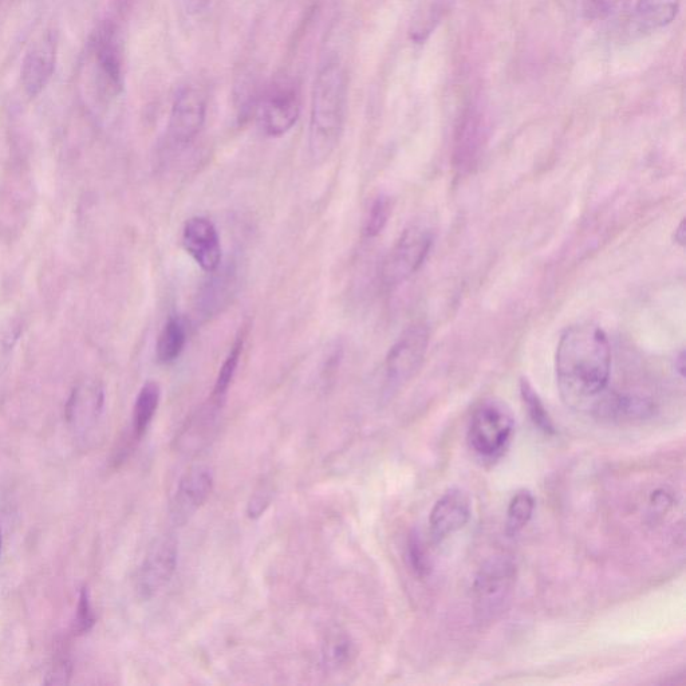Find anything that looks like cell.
Returning a JSON list of instances; mask_svg holds the SVG:
<instances>
[{
	"label": "cell",
	"mask_w": 686,
	"mask_h": 686,
	"mask_svg": "<svg viewBox=\"0 0 686 686\" xmlns=\"http://www.w3.org/2000/svg\"><path fill=\"white\" fill-rule=\"evenodd\" d=\"M555 370L563 400L573 408H595L610 381L611 348L593 323L571 326L559 339Z\"/></svg>",
	"instance_id": "cell-1"
},
{
	"label": "cell",
	"mask_w": 686,
	"mask_h": 686,
	"mask_svg": "<svg viewBox=\"0 0 686 686\" xmlns=\"http://www.w3.org/2000/svg\"><path fill=\"white\" fill-rule=\"evenodd\" d=\"M348 112V78L338 62L319 70L311 98L309 156L314 165L325 164L337 151Z\"/></svg>",
	"instance_id": "cell-2"
},
{
	"label": "cell",
	"mask_w": 686,
	"mask_h": 686,
	"mask_svg": "<svg viewBox=\"0 0 686 686\" xmlns=\"http://www.w3.org/2000/svg\"><path fill=\"white\" fill-rule=\"evenodd\" d=\"M514 429V415L504 402L484 401L477 406L469 423V448L482 459H496L510 444Z\"/></svg>",
	"instance_id": "cell-3"
},
{
	"label": "cell",
	"mask_w": 686,
	"mask_h": 686,
	"mask_svg": "<svg viewBox=\"0 0 686 686\" xmlns=\"http://www.w3.org/2000/svg\"><path fill=\"white\" fill-rule=\"evenodd\" d=\"M515 563L507 557H494L483 563L473 582V605L482 621L496 620L514 593Z\"/></svg>",
	"instance_id": "cell-4"
},
{
	"label": "cell",
	"mask_w": 686,
	"mask_h": 686,
	"mask_svg": "<svg viewBox=\"0 0 686 686\" xmlns=\"http://www.w3.org/2000/svg\"><path fill=\"white\" fill-rule=\"evenodd\" d=\"M433 246V232L415 224L402 232L381 268V281L393 289L408 281L423 266Z\"/></svg>",
	"instance_id": "cell-5"
},
{
	"label": "cell",
	"mask_w": 686,
	"mask_h": 686,
	"mask_svg": "<svg viewBox=\"0 0 686 686\" xmlns=\"http://www.w3.org/2000/svg\"><path fill=\"white\" fill-rule=\"evenodd\" d=\"M428 346L429 331L424 323L406 327L386 356V392L396 393L419 373L427 356Z\"/></svg>",
	"instance_id": "cell-6"
},
{
	"label": "cell",
	"mask_w": 686,
	"mask_h": 686,
	"mask_svg": "<svg viewBox=\"0 0 686 686\" xmlns=\"http://www.w3.org/2000/svg\"><path fill=\"white\" fill-rule=\"evenodd\" d=\"M258 125L267 137L277 139L289 133L301 114L298 92L290 85H277L268 90L259 102Z\"/></svg>",
	"instance_id": "cell-7"
},
{
	"label": "cell",
	"mask_w": 686,
	"mask_h": 686,
	"mask_svg": "<svg viewBox=\"0 0 686 686\" xmlns=\"http://www.w3.org/2000/svg\"><path fill=\"white\" fill-rule=\"evenodd\" d=\"M488 136V121L482 110L476 106L465 110L453 144V167L460 175L471 173L480 163Z\"/></svg>",
	"instance_id": "cell-8"
},
{
	"label": "cell",
	"mask_w": 686,
	"mask_h": 686,
	"mask_svg": "<svg viewBox=\"0 0 686 686\" xmlns=\"http://www.w3.org/2000/svg\"><path fill=\"white\" fill-rule=\"evenodd\" d=\"M179 558V543L175 536L165 535L157 539L141 566L137 590L143 599L156 597L175 575Z\"/></svg>",
	"instance_id": "cell-9"
},
{
	"label": "cell",
	"mask_w": 686,
	"mask_h": 686,
	"mask_svg": "<svg viewBox=\"0 0 686 686\" xmlns=\"http://www.w3.org/2000/svg\"><path fill=\"white\" fill-rule=\"evenodd\" d=\"M214 488V473L205 465H195L181 476L173 495L171 518L177 526H184L204 506Z\"/></svg>",
	"instance_id": "cell-10"
},
{
	"label": "cell",
	"mask_w": 686,
	"mask_h": 686,
	"mask_svg": "<svg viewBox=\"0 0 686 686\" xmlns=\"http://www.w3.org/2000/svg\"><path fill=\"white\" fill-rule=\"evenodd\" d=\"M207 117V100L195 88H185L177 94L169 117V137L177 147L191 144L199 136Z\"/></svg>",
	"instance_id": "cell-11"
},
{
	"label": "cell",
	"mask_w": 686,
	"mask_h": 686,
	"mask_svg": "<svg viewBox=\"0 0 686 686\" xmlns=\"http://www.w3.org/2000/svg\"><path fill=\"white\" fill-rule=\"evenodd\" d=\"M183 246L201 270L214 274L222 264V243L215 224L204 216L187 220L183 228Z\"/></svg>",
	"instance_id": "cell-12"
},
{
	"label": "cell",
	"mask_w": 686,
	"mask_h": 686,
	"mask_svg": "<svg viewBox=\"0 0 686 686\" xmlns=\"http://www.w3.org/2000/svg\"><path fill=\"white\" fill-rule=\"evenodd\" d=\"M472 516V502L461 488H451L437 500L429 515L433 539L440 542L467 526Z\"/></svg>",
	"instance_id": "cell-13"
},
{
	"label": "cell",
	"mask_w": 686,
	"mask_h": 686,
	"mask_svg": "<svg viewBox=\"0 0 686 686\" xmlns=\"http://www.w3.org/2000/svg\"><path fill=\"white\" fill-rule=\"evenodd\" d=\"M57 59V38L53 33L42 35L27 51L22 65V84L30 97L38 96L53 77Z\"/></svg>",
	"instance_id": "cell-14"
},
{
	"label": "cell",
	"mask_w": 686,
	"mask_h": 686,
	"mask_svg": "<svg viewBox=\"0 0 686 686\" xmlns=\"http://www.w3.org/2000/svg\"><path fill=\"white\" fill-rule=\"evenodd\" d=\"M104 408V388L98 381H84L76 386L66 405V417L74 428L86 431Z\"/></svg>",
	"instance_id": "cell-15"
},
{
	"label": "cell",
	"mask_w": 686,
	"mask_h": 686,
	"mask_svg": "<svg viewBox=\"0 0 686 686\" xmlns=\"http://www.w3.org/2000/svg\"><path fill=\"white\" fill-rule=\"evenodd\" d=\"M97 63L106 84L113 93L122 88V61L116 34L112 27L105 26L98 33L96 42Z\"/></svg>",
	"instance_id": "cell-16"
},
{
	"label": "cell",
	"mask_w": 686,
	"mask_h": 686,
	"mask_svg": "<svg viewBox=\"0 0 686 686\" xmlns=\"http://www.w3.org/2000/svg\"><path fill=\"white\" fill-rule=\"evenodd\" d=\"M681 0H638L636 18L644 30L668 26L677 17Z\"/></svg>",
	"instance_id": "cell-17"
},
{
	"label": "cell",
	"mask_w": 686,
	"mask_h": 686,
	"mask_svg": "<svg viewBox=\"0 0 686 686\" xmlns=\"http://www.w3.org/2000/svg\"><path fill=\"white\" fill-rule=\"evenodd\" d=\"M356 656V645H354L352 638L341 630L330 633L323 642V665L333 672L348 668Z\"/></svg>",
	"instance_id": "cell-18"
},
{
	"label": "cell",
	"mask_w": 686,
	"mask_h": 686,
	"mask_svg": "<svg viewBox=\"0 0 686 686\" xmlns=\"http://www.w3.org/2000/svg\"><path fill=\"white\" fill-rule=\"evenodd\" d=\"M161 389L155 381H149L141 388L133 409V436L137 440L145 435L159 408Z\"/></svg>",
	"instance_id": "cell-19"
},
{
	"label": "cell",
	"mask_w": 686,
	"mask_h": 686,
	"mask_svg": "<svg viewBox=\"0 0 686 686\" xmlns=\"http://www.w3.org/2000/svg\"><path fill=\"white\" fill-rule=\"evenodd\" d=\"M185 343H187V330L184 323L179 318H169L157 339V360L160 364H172L183 353Z\"/></svg>",
	"instance_id": "cell-20"
},
{
	"label": "cell",
	"mask_w": 686,
	"mask_h": 686,
	"mask_svg": "<svg viewBox=\"0 0 686 686\" xmlns=\"http://www.w3.org/2000/svg\"><path fill=\"white\" fill-rule=\"evenodd\" d=\"M247 334L242 330L232 343L230 352H228L226 360H224L222 368L219 370L218 377L212 392L211 400L215 408H220L223 401L226 400L228 389L234 381L236 370H238L240 357H242L244 343H246Z\"/></svg>",
	"instance_id": "cell-21"
},
{
	"label": "cell",
	"mask_w": 686,
	"mask_h": 686,
	"mask_svg": "<svg viewBox=\"0 0 686 686\" xmlns=\"http://www.w3.org/2000/svg\"><path fill=\"white\" fill-rule=\"evenodd\" d=\"M447 11L448 5L445 0H431L424 3L412 19L409 29L410 39L416 43L427 41Z\"/></svg>",
	"instance_id": "cell-22"
},
{
	"label": "cell",
	"mask_w": 686,
	"mask_h": 686,
	"mask_svg": "<svg viewBox=\"0 0 686 686\" xmlns=\"http://www.w3.org/2000/svg\"><path fill=\"white\" fill-rule=\"evenodd\" d=\"M520 396H522L528 416H530L535 427H538L546 435H555L557 429H555L553 419H551L550 413H548L546 406H544L542 398L536 393L534 386L527 380H524V378L520 381Z\"/></svg>",
	"instance_id": "cell-23"
},
{
	"label": "cell",
	"mask_w": 686,
	"mask_h": 686,
	"mask_svg": "<svg viewBox=\"0 0 686 686\" xmlns=\"http://www.w3.org/2000/svg\"><path fill=\"white\" fill-rule=\"evenodd\" d=\"M535 510V498L528 490L516 492L507 510L506 532L518 535L530 523Z\"/></svg>",
	"instance_id": "cell-24"
},
{
	"label": "cell",
	"mask_w": 686,
	"mask_h": 686,
	"mask_svg": "<svg viewBox=\"0 0 686 686\" xmlns=\"http://www.w3.org/2000/svg\"><path fill=\"white\" fill-rule=\"evenodd\" d=\"M393 212V201L389 196L380 195L370 205L364 222V236L368 239L377 238L388 226Z\"/></svg>",
	"instance_id": "cell-25"
},
{
	"label": "cell",
	"mask_w": 686,
	"mask_h": 686,
	"mask_svg": "<svg viewBox=\"0 0 686 686\" xmlns=\"http://www.w3.org/2000/svg\"><path fill=\"white\" fill-rule=\"evenodd\" d=\"M25 330V325L19 317L0 319V370L9 364L11 354Z\"/></svg>",
	"instance_id": "cell-26"
},
{
	"label": "cell",
	"mask_w": 686,
	"mask_h": 686,
	"mask_svg": "<svg viewBox=\"0 0 686 686\" xmlns=\"http://www.w3.org/2000/svg\"><path fill=\"white\" fill-rule=\"evenodd\" d=\"M408 561L410 569L420 578H427L432 571L431 557L428 555L427 548L420 534L413 532L408 540Z\"/></svg>",
	"instance_id": "cell-27"
},
{
	"label": "cell",
	"mask_w": 686,
	"mask_h": 686,
	"mask_svg": "<svg viewBox=\"0 0 686 686\" xmlns=\"http://www.w3.org/2000/svg\"><path fill=\"white\" fill-rule=\"evenodd\" d=\"M274 498V490L268 483H262L252 494L247 506V515L250 519H258L270 507Z\"/></svg>",
	"instance_id": "cell-28"
},
{
	"label": "cell",
	"mask_w": 686,
	"mask_h": 686,
	"mask_svg": "<svg viewBox=\"0 0 686 686\" xmlns=\"http://www.w3.org/2000/svg\"><path fill=\"white\" fill-rule=\"evenodd\" d=\"M76 625L78 632H85V630H89L94 625V614L92 607H90L89 594L86 590L81 593Z\"/></svg>",
	"instance_id": "cell-29"
},
{
	"label": "cell",
	"mask_w": 686,
	"mask_h": 686,
	"mask_svg": "<svg viewBox=\"0 0 686 686\" xmlns=\"http://www.w3.org/2000/svg\"><path fill=\"white\" fill-rule=\"evenodd\" d=\"M621 3L622 0H591V5H593V9L599 17H609L610 14H613L618 9Z\"/></svg>",
	"instance_id": "cell-30"
},
{
	"label": "cell",
	"mask_w": 686,
	"mask_h": 686,
	"mask_svg": "<svg viewBox=\"0 0 686 686\" xmlns=\"http://www.w3.org/2000/svg\"><path fill=\"white\" fill-rule=\"evenodd\" d=\"M212 0H184L185 11L189 15H199L208 9Z\"/></svg>",
	"instance_id": "cell-31"
},
{
	"label": "cell",
	"mask_w": 686,
	"mask_h": 686,
	"mask_svg": "<svg viewBox=\"0 0 686 686\" xmlns=\"http://www.w3.org/2000/svg\"><path fill=\"white\" fill-rule=\"evenodd\" d=\"M685 239H686V231H685V222H681L680 226L676 228V232H674V240H676L677 244H680V246H684L685 244Z\"/></svg>",
	"instance_id": "cell-32"
},
{
	"label": "cell",
	"mask_w": 686,
	"mask_h": 686,
	"mask_svg": "<svg viewBox=\"0 0 686 686\" xmlns=\"http://www.w3.org/2000/svg\"><path fill=\"white\" fill-rule=\"evenodd\" d=\"M676 370H678V373H680L681 377H684V372H685V354H684V352H682L680 354V357H678L676 360Z\"/></svg>",
	"instance_id": "cell-33"
},
{
	"label": "cell",
	"mask_w": 686,
	"mask_h": 686,
	"mask_svg": "<svg viewBox=\"0 0 686 686\" xmlns=\"http://www.w3.org/2000/svg\"><path fill=\"white\" fill-rule=\"evenodd\" d=\"M0 547H2V532H0Z\"/></svg>",
	"instance_id": "cell-34"
}]
</instances>
